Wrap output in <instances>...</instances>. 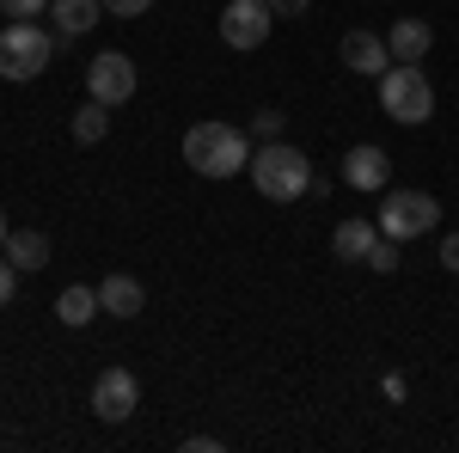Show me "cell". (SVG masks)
Masks as SVG:
<instances>
[{"label":"cell","instance_id":"cell-1","mask_svg":"<svg viewBox=\"0 0 459 453\" xmlns=\"http://www.w3.org/2000/svg\"><path fill=\"white\" fill-rule=\"evenodd\" d=\"M184 166L203 178H233L251 166V135L233 123H196L184 135Z\"/></svg>","mask_w":459,"mask_h":453},{"label":"cell","instance_id":"cell-2","mask_svg":"<svg viewBox=\"0 0 459 453\" xmlns=\"http://www.w3.org/2000/svg\"><path fill=\"white\" fill-rule=\"evenodd\" d=\"M251 184H257V196H270V203H300L307 190H313V166H307V153L300 147H288V141H264L257 153H251Z\"/></svg>","mask_w":459,"mask_h":453},{"label":"cell","instance_id":"cell-3","mask_svg":"<svg viewBox=\"0 0 459 453\" xmlns=\"http://www.w3.org/2000/svg\"><path fill=\"white\" fill-rule=\"evenodd\" d=\"M380 110H386L392 123H404V129H417L435 117V86H429V74L417 62H392L380 74Z\"/></svg>","mask_w":459,"mask_h":453},{"label":"cell","instance_id":"cell-4","mask_svg":"<svg viewBox=\"0 0 459 453\" xmlns=\"http://www.w3.org/2000/svg\"><path fill=\"white\" fill-rule=\"evenodd\" d=\"M49 56H56V37L31 19H13L0 31V80H37L49 68Z\"/></svg>","mask_w":459,"mask_h":453},{"label":"cell","instance_id":"cell-5","mask_svg":"<svg viewBox=\"0 0 459 453\" xmlns=\"http://www.w3.org/2000/svg\"><path fill=\"white\" fill-rule=\"evenodd\" d=\"M380 233L386 240H417V233H435V221H441V203L429 196V190H386V203H380Z\"/></svg>","mask_w":459,"mask_h":453},{"label":"cell","instance_id":"cell-6","mask_svg":"<svg viewBox=\"0 0 459 453\" xmlns=\"http://www.w3.org/2000/svg\"><path fill=\"white\" fill-rule=\"evenodd\" d=\"M135 80H142L135 62H129V56H117V49H105V56L86 68V92H92L99 105L117 110V105H129V99H135Z\"/></svg>","mask_w":459,"mask_h":453},{"label":"cell","instance_id":"cell-7","mask_svg":"<svg viewBox=\"0 0 459 453\" xmlns=\"http://www.w3.org/2000/svg\"><path fill=\"white\" fill-rule=\"evenodd\" d=\"M135 405H142V380H135L129 368H105V374L92 380V417L129 423V417H135Z\"/></svg>","mask_w":459,"mask_h":453},{"label":"cell","instance_id":"cell-8","mask_svg":"<svg viewBox=\"0 0 459 453\" xmlns=\"http://www.w3.org/2000/svg\"><path fill=\"white\" fill-rule=\"evenodd\" d=\"M270 0H227V13H221V43L227 49H257L264 37H270Z\"/></svg>","mask_w":459,"mask_h":453},{"label":"cell","instance_id":"cell-9","mask_svg":"<svg viewBox=\"0 0 459 453\" xmlns=\"http://www.w3.org/2000/svg\"><path fill=\"white\" fill-rule=\"evenodd\" d=\"M386 178H392L386 147L361 141V147H350V153H343V184H350V190H386Z\"/></svg>","mask_w":459,"mask_h":453},{"label":"cell","instance_id":"cell-10","mask_svg":"<svg viewBox=\"0 0 459 453\" xmlns=\"http://www.w3.org/2000/svg\"><path fill=\"white\" fill-rule=\"evenodd\" d=\"M380 245V221H368V214H350V221H337V233H331V251L343 257V264H368V251Z\"/></svg>","mask_w":459,"mask_h":453},{"label":"cell","instance_id":"cell-11","mask_svg":"<svg viewBox=\"0 0 459 453\" xmlns=\"http://www.w3.org/2000/svg\"><path fill=\"white\" fill-rule=\"evenodd\" d=\"M343 68H355V74H386V68H392L386 37H374V31H350V37H343Z\"/></svg>","mask_w":459,"mask_h":453},{"label":"cell","instance_id":"cell-12","mask_svg":"<svg viewBox=\"0 0 459 453\" xmlns=\"http://www.w3.org/2000/svg\"><path fill=\"white\" fill-rule=\"evenodd\" d=\"M99 307H105V313H117V318H135L147 307V288L135 276H117V270H110V276L99 282Z\"/></svg>","mask_w":459,"mask_h":453},{"label":"cell","instance_id":"cell-13","mask_svg":"<svg viewBox=\"0 0 459 453\" xmlns=\"http://www.w3.org/2000/svg\"><path fill=\"white\" fill-rule=\"evenodd\" d=\"M429 43H435V31H429V19H398V25L386 31L392 62H423V56H429Z\"/></svg>","mask_w":459,"mask_h":453},{"label":"cell","instance_id":"cell-14","mask_svg":"<svg viewBox=\"0 0 459 453\" xmlns=\"http://www.w3.org/2000/svg\"><path fill=\"white\" fill-rule=\"evenodd\" d=\"M105 0H49V19H56V37H86L99 25Z\"/></svg>","mask_w":459,"mask_h":453},{"label":"cell","instance_id":"cell-15","mask_svg":"<svg viewBox=\"0 0 459 453\" xmlns=\"http://www.w3.org/2000/svg\"><path fill=\"white\" fill-rule=\"evenodd\" d=\"M99 313H105V307H99V288H86V282H68V288L56 294V318L74 325V331H80V325H92Z\"/></svg>","mask_w":459,"mask_h":453},{"label":"cell","instance_id":"cell-16","mask_svg":"<svg viewBox=\"0 0 459 453\" xmlns=\"http://www.w3.org/2000/svg\"><path fill=\"white\" fill-rule=\"evenodd\" d=\"M0 251H6V264H13V270H43V264H49V240H43V233H31V227L6 233V245H0Z\"/></svg>","mask_w":459,"mask_h":453},{"label":"cell","instance_id":"cell-17","mask_svg":"<svg viewBox=\"0 0 459 453\" xmlns=\"http://www.w3.org/2000/svg\"><path fill=\"white\" fill-rule=\"evenodd\" d=\"M105 129H110V105L86 99V105L74 110V141H80V147H99V141H105Z\"/></svg>","mask_w":459,"mask_h":453},{"label":"cell","instance_id":"cell-18","mask_svg":"<svg viewBox=\"0 0 459 453\" xmlns=\"http://www.w3.org/2000/svg\"><path fill=\"white\" fill-rule=\"evenodd\" d=\"M282 123H288L282 110H257V117H251V129H246V135L257 141V147H264V141H282Z\"/></svg>","mask_w":459,"mask_h":453},{"label":"cell","instance_id":"cell-19","mask_svg":"<svg viewBox=\"0 0 459 453\" xmlns=\"http://www.w3.org/2000/svg\"><path fill=\"white\" fill-rule=\"evenodd\" d=\"M368 270H374V276H392V270H398V240H386V233H380V245L368 251Z\"/></svg>","mask_w":459,"mask_h":453},{"label":"cell","instance_id":"cell-20","mask_svg":"<svg viewBox=\"0 0 459 453\" xmlns=\"http://www.w3.org/2000/svg\"><path fill=\"white\" fill-rule=\"evenodd\" d=\"M43 6H49V0H0V13H6V19H37Z\"/></svg>","mask_w":459,"mask_h":453},{"label":"cell","instance_id":"cell-21","mask_svg":"<svg viewBox=\"0 0 459 453\" xmlns=\"http://www.w3.org/2000/svg\"><path fill=\"white\" fill-rule=\"evenodd\" d=\"M13 294H19V270H13V264H6V257H0V307H6V301H13Z\"/></svg>","mask_w":459,"mask_h":453},{"label":"cell","instance_id":"cell-22","mask_svg":"<svg viewBox=\"0 0 459 453\" xmlns=\"http://www.w3.org/2000/svg\"><path fill=\"white\" fill-rule=\"evenodd\" d=\"M147 6H153V0H105V13H117V19H135Z\"/></svg>","mask_w":459,"mask_h":453},{"label":"cell","instance_id":"cell-23","mask_svg":"<svg viewBox=\"0 0 459 453\" xmlns=\"http://www.w3.org/2000/svg\"><path fill=\"white\" fill-rule=\"evenodd\" d=\"M441 264L459 276V233H447V240H441Z\"/></svg>","mask_w":459,"mask_h":453},{"label":"cell","instance_id":"cell-24","mask_svg":"<svg viewBox=\"0 0 459 453\" xmlns=\"http://www.w3.org/2000/svg\"><path fill=\"white\" fill-rule=\"evenodd\" d=\"M307 6H313V0H270V13H276V19H294V13H307Z\"/></svg>","mask_w":459,"mask_h":453},{"label":"cell","instance_id":"cell-25","mask_svg":"<svg viewBox=\"0 0 459 453\" xmlns=\"http://www.w3.org/2000/svg\"><path fill=\"white\" fill-rule=\"evenodd\" d=\"M6 233H13V227H6V214H0V245H6Z\"/></svg>","mask_w":459,"mask_h":453}]
</instances>
